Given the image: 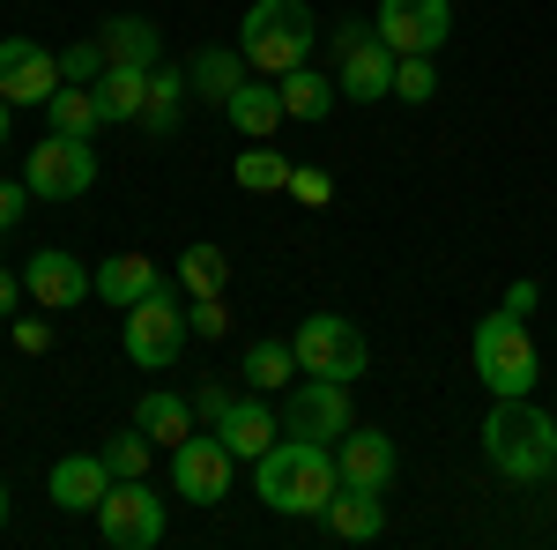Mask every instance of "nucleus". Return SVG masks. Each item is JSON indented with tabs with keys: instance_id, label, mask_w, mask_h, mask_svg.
Segmentation results:
<instances>
[{
	"instance_id": "1",
	"label": "nucleus",
	"mask_w": 557,
	"mask_h": 550,
	"mask_svg": "<svg viewBox=\"0 0 557 550\" xmlns=\"http://www.w3.org/2000/svg\"><path fill=\"white\" fill-rule=\"evenodd\" d=\"M253 484L275 513H327V499L343 491V468H335V447L320 439H275L268 454L253 462Z\"/></svg>"
},
{
	"instance_id": "2",
	"label": "nucleus",
	"mask_w": 557,
	"mask_h": 550,
	"mask_svg": "<svg viewBox=\"0 0 557 550\" xmlns=\"http://www.w3.org/2000/svg\"><path fill=\"white\" fill-rule=\"evenodd\" d=\"M483 462L498 468L506 484H543L557 468V424L528 394L491 402V417H483Z\"/></svg>"
},
{
	"instance_id": "3",
	"label": "nucleus",
	"mask_w": 557,
	"mask_h": 550,
	"mask_svg": "<svg viewBox=\"0 0 557 550\" xmlns=\"http://www.w3.org/2000/svg\"><path fill=\"white\" fill-rule=\"evenodd\" d=\"M320 30L327 23L305 0H253L246 23H238V52H246L253 75H290V68H305L320 52Z\"/></svg>"
},
{
	"instance_id": "4",
	"label": "nucleus",
	"mask_w": 557,
	"mask_h": 550,
	"mask_svg": "<svg viewBox=\"0 0 557 550\" xmlns=\"http://www.w3.org/2000/svg\"><path fill=\"white\" fill-rule=\"evenodd\" d=\"M475 380L491 387V402H506V394H535V380H543V357H535V335H528V320L520 313H491V320H475Z\"/></svg>"
},
{
	"instance_id": "5",
	"label": "nucleus",
	"mask_w": 557,
	"mask_h": 550,
	"mask_svg": "<svg viewBox=\"0 0 557 550\" xmlns=\"http://www.w3.org/2000/svg\"><path fill=\"white\" fill-rule=\"evenodd\" d=\"M327 45H335V89L357 97V105H380L394 97V45L380 38V23H364V15H343V23H327Z\"/></svg>"
},
{
	"instance_id": "6",
	"label": "nucleus",
	"mask_w": 557,
	"mask_h": 550,
	"mask_svg": "<svg viewBox=\"0 0 557 550\" xmlns=\"http://www.w3.org/2000/svg\"><path fill=\"white\" fill-rule=\"evenodd\" d=\"M290 350H298V372H320V380H364V365H372L364 328L343 320V313H312V320H298Z\"/></svg>"
},
{
	"instance_id": "7",
	"label": "nucleus",
	"mask_w": 557,
	"mask_h": 550,
	"mask_svg": "<svg viewBox=\"0 0 557 550\" xmlns=\"http://www.w3.org/2000/svg\"><path fill=\"white\" fill-rule=\"evenodd\" d=\"M23 186L38 201H83L89 186H97V149H89L83 134H45L23 157Z\"/></svg>"
},
{
	"instance_id": "8",
	"label": "nucleus",
	"mask_w": 557,
	"mask_h": 550,
	"mask_svg": "<svg viewBox=\"0 0 557 550\" xmlns=\"http://www.w3.org/2000/svg\"><path fill=\"white\" fill-rule=\"evenodd\" d=\"M97 536L112 550H157L164 543V499L149 491V476H120L97 506Z\"/></svg>"
},
{
	"instance_id": "9",
	"label": "nucleus",
	"mask_w": 557,
	"mask_h": 550,
	"mask_svg": "<svg viewBox=\"0 0 557 550\" xmlns=\"http://www.w3.org/2000/svg\"><path fill=\"white\" fill-rule=\"evenodd\" d=\"M357 410H349V380H320V372H298L290 394H283V431L290 439H320V447H335Z\"/></svg>"
},
{
	"instance_id": "10",
	"label": "nucleus",
	"mask_w": 557,
	"mask_h": 550,
	"mask_svg": "<svg viewBox=\"0 0 557 550\" xmlns=\"http://www.w3.org/2000/svg\"><path fill=\"white\" fill-rule=\"evenodd\" d=\"M186 313L172 305V291L141 297V305H127V328H120V342H127V357L141 365V372H164V365H178V350H186Z\"/></svg>"
},
{
	"instance_id": "11",
	"label": "nucleus",
	"mask_w": 557,
	"mask_h": 550,
	"mask_svg": "<svg viewBox=\"0 0 557 550\" xmlns=\"http://www.w3.org/2000/svg\"><path fill=\"white\" fill-rule=\"evenodd\" d=\"M231 468H238V454H231L215 431H194V439L172 447V491L194 499V506H223V499H231Z\"/></svg>"
},
{
	"instance_id": "12",
	"label": "nucleus",
	"mask_w": 557,
	"mask_h": 550,
	"mask_svg": "<svg viewBox=\"0 0 557 550\" xmlns=\"http://www.w3.org/2000/svg\"><path fill=\"white\" fill-rule=\"evenodd\" d=\"M60 83H67V75H60V52H45L38 38L0 45V97H8V105H52Z\"/></svg>"
},
{
	"instance_id": "13",
	"label": "nucleus",
	"mask_w": 557,
	"mask_h": 550,
	"mask_svg": "<svg viewBox=\"0 0 557 550\" xmlns=\"http://www.w3.org/2000/svg\"><path fill=\"white\" fill-rule=\"evenodd\" d=\"M380 38L394 52H438L454 30V0H380Z\"/></svg>"
},
{
	"instance_id": "14",
	"label": "nucleus",
	"mask_w": 557,
	"mask_h": 550,
	"mask_svg": "<svg viewBox=\"0 0 557 550\" xmlns=\"http://www.w3.org/2000/svg\"><path fill=\"white\" fill-rule=\"evenodd\" d=\"M23 291L38 297L45 313H75L83 297H97V276H89L75 254H60V246H45V254L23 260Z\"/></svg>"
},
{
	"instance_id": "15",
	"label": "nucleus",
	"mask_w": 557,
	"mask_h": 550,
	"mask_svg": "<svg viewBox=\"0 0 557 550\" xmlns=\"http://www.w3.org/2000/svg\"><path fill=\"white\" fill-rule=\"evenodd\" d=\"M209 431L231 447V454H238V462H260V454L283 439V410H268V394H238V402H231Z\"/></svg>"
},
{
	"instance_id": "16",
	"label": "nucleus",
	"mask_w": 557,
	"mask_h": 550,
	"mask_svg": "<svg viewBox=\"0 0 557 550\" xmlns=\"http://www.w3.org/2000/svg\"><path fill=\"white\" fill-rule=\"evenodd\" d=\"M335 468L357 491H386L394 484V439H386L380 424H349L343 439H335Z\"/></svg>"
},
{
	"instance_id": "17",
	"label": "nucleus",
	"mask_w": 557,
	"mask_h": 550,
	"mask_svg": "<svg viewBox=\"0 0 557 550\" xmlns=\"http://www.w3.org/2000/svg\"><path fill=\"white\" fill-rule=\"evenodd\" d=\"M112 484H120V476H112L104 454H67V462H52V476H45L52 506H67V513H97Z\"/></svg>"
},
{
	"instance_id": "18",
	"label": "nucleus",
	"mask_w": 557,
	"mask_h": 550,
	"mask_svg": "<svg viewBox=\"0 0 557 550\" xmlns=\"http://www.w3.org/2000/svg\"><path fill=\"white\" fill-rule=\"evenodd\" d=\"M223 120L246 134V142H275V127L290 120V112H283V89H275V75H246V83L231 89Z\"/></svg>"
},
{
	"instance_id": "19",
	"label": "nucleus",
	"mask_w": 557,
	"mask_h": 550,
	"mask_svg": "<svg viewBox=\"0 0 557 550\" xmlns=\"http://www.w3.org/2000/svg\"><path fill=\"white\" fill-rule=\"evenodd\" d=\"M246 75H253V68H246V52H238V45H201V52L186 60V89H194L201 105H215V112L231 105V89L246 83Z\"/></svg>"
},
{
	"instance_id": "20",
	"label": "nucleus",
	"mask_w": 557,
	"mask_h": 550,
	"mask_svg": "<svg viewBox=\"0 0 557 550\" xmlns=\"http://www.w3.org/2000/svg\"><path fill=\"white\" fill-rule=\"evenodd\" d=\"M186 97H194V89H186V68L157 60V68H149V105H141V120H134V127H141V142H172Z\"/></svg>"
},
{
	"instance_id": "21",
	"label": "nucleus",
	"mask_w": 557,
	"mask_h": 550,
	"mask_svg": "<svg viewBox=\"0 0 557 550\" xmlns=\"http://www.w3.org/2000/svg\"><path fill=\"white\" fill-rule=\"evenodd\" d=\"M97 45H104L112 68H157V60H164V30H157L149 15H112V23L97 30Z\"/></svg>"
},
{
	"instance_id": "22",
	"label": "nucleus",
	"mask_w": 557,
	"mask_h": 550,
	"mask_svg": "<svg viewBox=\"0 0 557 550\" xmlns=\"http://www.w3.org/2000/svg\"><path fill=\"white\" fill-rule=\"evenodd\" d=\"M157 291H164V276H157V260H149V254H112L104 268H97V297L120 305V313L141 305V297H157Z\"/></svg>"
},
{
	"instance_id": "23",
	"label": "nucleus",
	"mask_w": 557,
	"mask_h": 550,
	"mask_svg": "<svg viewBox=\"0 0 557 550\" xmlns=\"http://www.w3.org/2000/svg\"><path fill=\"white\" fill-rule=\"evenodd\" d=\"M327 536H343V543H372L386 528V506H380V491H357V484H343L335 499H327Z\"/></svg>"
},
{
	"instance_id": "24",
	"label": "nucleus",
	"mask_w": 557,
	"mask_h": 550,
	"mask_svg": "<svg viewBox=\"0 0 557 550\" xmlns=\"http://www.w3.org/2000/svg\"><path fill=\"white\" fill-rule=\"evenodd\" d=\"M275 89H283V112H290V120H305V127H320V120L335 112V97H343V89H335V75H320L312 60H305V68H290V75H275Z\"/></svg>"
},
{
	"instance_id": "25",
	"label": "nucleus",
	"mask_w": 557,
	"mask_h": 550,
	"mask_svg": "<svg viewBox=\"0 0 557 550\" xmlns=\"http://www.w3.org/2000/svg\"><path fill=\"white\" fill-rule=\"evenodd\" d=\"M89 89H97V112H104L112 127H134L141 105H149V68H104Z\"/></svg>"
},
{
	"instance_id": "26",
	"label": "nucleus",
	"mask_w": 557,
	"mask_h": 550,
	"mask_svg": "<svg viewBox=\"0 0 557 550\" xmlns=\"http://www.w3.org/2000/svg\"><path fill=\"white\" fill-rule=\"evenodd\" d=\"M134 424L157 439V447H178V439H194V394H172V387H157V394H141V410H134Z\"/></svg>"
},
{
	"instance_id": "27",
	"label": "nucleus",
	"mask_w": 557,
	"mask_h": 550,
	"mask_svg": "<svg viewBox=\"0 0 557 550\" xmlns=\"http://www.w3.org/2000/svg\"><path fill=\"white\" fill-rule=\"evenodd\" d=\"M45 120H52V134H97L104 127V112H97V89L89 83H60L52 89V105H45Z\"/></svg>"
},
{
	"instance_id": "28",
	"label": "nucleus",
	"mask_w": 557,
	"mask_h": 550,
	"mask_svg": "<svg viewBox=\"0 0 557 550\" xmlns=\"http://www.w3.org/2000/svg\"><path fill=\"white\" fill-rule=\"evenodd\" d=\"M246 380H253V394L290 387V380H298V350H290V342H275V335H260L253 350H246Z\"/></svg>"
},
{
	"instance_id": "29",
	"label": "nucleus",
	"mask_w": 557,
	"mask_h": 550,
	"mask_svg": "<svg viewBox=\"0 0 557 550\" xmlns=\"http://www.w3.org/2000/svg\"><path fill=\"white\" fill-rule=\"evenodd\" d=\"M223 283H231L223 246H186V254H178V291L186 297H223Z\"/></svg>"
},
{
	"instance_id": "30",
	"label": "nucleus",
	"mask_w": 557,
	"mask_h": 550,
	"mask_svg": "<svg viewBox=\"0 0 557 550\" xmlns=\"http://www.w3.org/2000/svg\"><path fill=\"white\" fill-rule=\"evenodd\" d=\"M238 186H246V194H290V157L268 149V142H253V149L238 157Z\"/></svg>"
},
{
	"instance_id": "31",
	"label": "nucleus",
	"mask_w": 557,
	"mask_h": 550,
	"mask_svg": "<svg viewBox=\"0 0 557 550\" xmlns=\"http://www.w3.org/2000/svg\"><path fill=\"white\" fill-rule=\"evenodd\" d=\"M394 97H401V105H431V97H438L431 52H401V60H394Z\"/></svg>"
},
{
	"instance_id": "32",
	"label": "nucleus",
	"mask_w": 557,
	"mask_h": 550,
	"mask_svg": "<svg viewBox=\"0 0 557 550\" xmlns=\"http://www.w3.org/2000/svg\"><path fill=\"white\" fill-rule=\"evenodd\" d=\"M149 454H157V439L134 424V431H120V439H104V462H112V476H149Z\"/></svg>"
},
{
	"instance_id": "33",
	"label": "nucleus",
	"mask_w": 557,
	"mask_h": 550,
	"mask_svg": "<svg viewBox=\"0 0 557 550\" xmlns=\"http://www.w3.org/2000/svg\"><path fill=\"white\" fill-rule=\"evenodd\" d=\"M104 68H112V60H104V45H97V38H83V45L60 52V75H67V83H97Z\"/></svg>"
},
{
	"instance_id": "34",
	"label": "nucleus",
	"mask_w": 557,
	"mask_h": 550,
	"mask_svg": "<svg viewBox=\"0 0 557 550\" xmlns=\"http://www.w3.org/2000/svg\"><path fill=\"white\" fill-rule=\"evenodd\" d=\"M186 328H194L201 342H223V335H231V305H223V297H194Z\"/></svg>"
},
{
	"instance_id": "35",
	"label": "nucleus",
	"mask_w": 557,
	"mask_h": 550,
	"mask_svg": "<svg viewBox=\"0 0 557 550\" xmlns=\"http://www.w3.org/2000/svg\"><path fill=\"white\" fill-rule=\"evenodd\" d=\"M290 201H305V209H327V201H335V179H327V171L290 164Z\"/></svg>"
},
{
	"instance_id": "36",
	"label": "nucleus",
	"mask_w": 557,
	"mask_h": 550,
	"mask_svg": "<svg viewBox=\"0 0 557 550\" xmlns=\"http://www.w3.org/2000/svg\"><path fill=\"white\" fill-rule=\"evenodd\" d=\"M231 402H238V394H231V387L201 380V394H194V417H201V424H215V417H223V410H231Z\"/></svg>"
},
{
	"instance_id": "37",
	"label": "nucleus",
	"mask_w": 557,
	"mask_h": 550,
	"mask_svg": "<svg viewBox=\"0 0 557 550\" xmlns=\"http://www.w3.org/2000/svg\"><path fill=\"white\" fill-rule=\"evenodd\" d=\"M15 350H23V357H45V350H52V328H45V320H15Z\"/></svg>"
},
{
	"instance_id": "38",
	"label": "nucleus",
	"mask_w": 557,
	"mask_h": 550,
	"mask_svg": "<svg viewBox=\"0 0 557 550\" xmlns=\"http://www.w3.org/2000/svg\"><path fill=\"white\" fill-rule=\"evenodd\" d=\"M30 201H38V194H30V186H8V179H0V231H8V223H15V216L30 209Z\"/></svg>"
},
{
	"instance_id": "39",
	"label": "nucleus",
	"mask_w": 557,
	"mask_h": 550,
	"mask_svg": "<svg viewBox=\"0 0 557 550\" xmlns=\"http://www.w3.org/2000/svg\"><path fill=\"white\" fill-rule=\"evenodd\" d=\"M506 313H520V320H528V313H535V283H513V291H506Z\"/></svg>"
},
{
	"instance_id": "40",
	"label": "nucleus",
	"mask_w": 557,
	"mask_h": 550,
	"mask_svg": "<svg viewBox=\"0 0 557 550\" xmlns=\"http://www.w3.org/2000/svg\"><path fill=\"white\" fill-rule=\"evenodd\" d=\"M15 297H23V291H15V276H8V268H0V320H8V313H15Z\"/></svg>"
},
{
	"instance_id": "41",
	"label": "nucleus",
	"mask_w": 557,
	"mask_h": 550,
	"mask_svg": "<svg viewBox=\"0 0 557 550\" xmlns=\"http://www.w3.org/2000/svg\"><path fill=\"white\" fill-rule=\"evenodd\" d=\"M0 149H8V97H0Z\"/></svg>"
},
{
	"instance_id": "42",
	"label": "nucleus",
	"mask_w": 557,
	"mask_h": 550,
	"mask_svg": "<svg viewBox=\"0 0 557 550\" xmlns=\"http://www.w3.org/2000/svg\"><path fill=\"white\" fill-rule=\"evenodd\" d=\"M0 528H8V484H0Z\"/></svg>"
},
{
	"instance_id": "43",
	"label": "nucleus",
	"mask_w": 557,
	"mask_h": 550,
	"mask_svg": "<svg viewBox=\"0 0 557 550\" xmlns=\"http://www.w3.org/2000/svg\"><path fill=\"white\" fill-rule=\"evenodd\" d=\"M550 476H557V468H550Z\"/></svg>"
}]
</instances>
